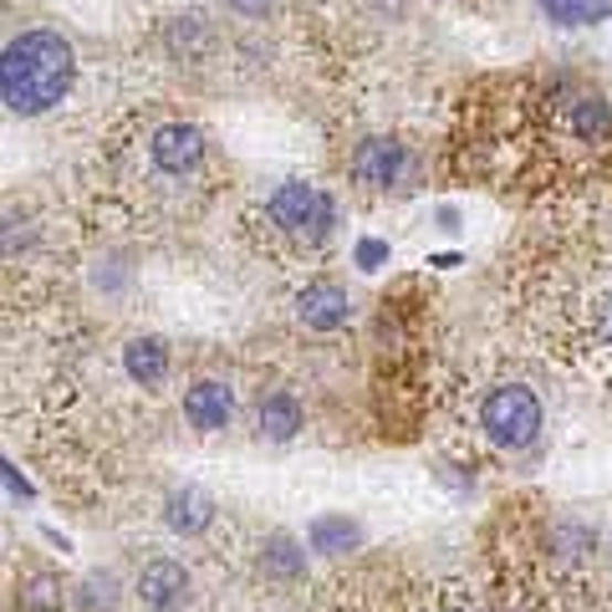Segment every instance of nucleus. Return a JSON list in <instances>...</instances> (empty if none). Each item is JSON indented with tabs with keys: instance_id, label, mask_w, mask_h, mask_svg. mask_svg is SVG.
Returning a JSON list of instances; mask_svg holds the SVG:
<instances>
[{
	"instance_id": "a211bd4d",
	"label": "nucleus",
	"mask_w": 612,
	"mask_h": 612,
	"mask_svg": "<svg viewBox=\"0 0 612 612\" xmlns=\"http://www.w3.org/2000/svg\"><path fill=\"white\" fill-rule=\"evenodd\" d=\"M235 6H240V11H266L271 0H235Z\"/></svg>"
},
{
	"instance_id": "f03ea898",
	"label": "nucleus",
	"mask_w": 612,
	"mask_h": 612,
	"mask_svg": "<svg viewBox=\"0 0 612 612\" xmlns=\"http://www.w3.org/2000/svg\"><path fill=\"white\" fill-rule=\"evenodd\" d=\"M479 424H485V434H490L500 450H526V444L541 434V403H536L531 388H495L490 399H485V409H479Z\"/></svg>"
},
{
	"instance_id": "39448f33",
	"label": "nucleus",
	"mask_w": 612,
	"mask_h": 612,
	"mask_svg": "<svg viewBox=\"0 0 612 612\" xmlns=\"http://www.w3.org/2000/svg\"><path fill=\"white\" fill-rule=\"evenodd\" d=\"M352 173H358V184H368V189L399 184L403 144H393V138H368V144H358V154H352Z\"/></svg>"
},
{
	"instance_id": "dca6fc26",
	"label": "nucleus",
	"mask_w": 612,
	"mask_h": 612,
	"mask_svg": "<svg viewBox=\"0 0 612 612\" xmlns=\"http://www.w3.org/2000/svg\"><path fill=\"white\" fill-rule=\"evenodd\" d=\"M383 261H388V245H383V240H362V245H358V266L362 271H378Z\"/></svg>"
},
{
	"instance_id": "4468645a",
	"label": "nucleus",
	"mask_w": 612,
	"mask_h": 612,
	"mask_svg": "<svg viewBox=\"0 0 612 612\" xmlns=\"http://www.w3.org/2000/svg\"><path fill=\"white\" fill-rule=\"evenodd\" d=\"M551 21H561V27H577V21H587V11H592V0H536Z\"/></svg>"
},
{
	"instance_id": "2eb2a0df",
	"label": "nucleus",
	"mask_w": 612,
	"mask_h": 612,
	"mask_svg": "<svg viewBox=\"0 0 612 612\" xmlns=\"http://www.w3.org/2000/svg\"><path fill=\"white\" fill-rule=\"evenodd\" d=\"M82 592H87V608H113V602H118V592H113V577H87V587H82Z\"/></svg>"
},
{
	"instance_id": "20e7f679",
	"label": "nucleus",
	"mask_w": 612,
	"mask_h": 612,
	"mask_svg": "<svg viewBox=\"0 0 612 612\" xmlns=\"http://www.w3.org/2000/svg\"><path fill=\"white\" fill-rule=\"evenodd\" d=\"M296 317H302L312 333H337V327H347V317H352V302H347L342 286L317 281V286H306V292L296 296Z\"/></svg>"
},
{
	"instance_id": "1a4fd4ad",
	"label": "nucleus",
	"mask_w": 612,
	"mask_h": 612,
	"mask_svg": "<svg viewBox=\"0 0 612 612\" xmlns=\"http://www.w3.org/2000/svg\"><path fill=\"white\" fill-rule=\"evenodd\" d=\"M163 520H169V531H179V536H200L204 526L214 520V500L204 490H194V485H184V490L169 495V510H163Z\"/></svg>"
},
{
	"instance_id": "0eeeda50",
	"label": "nucleus",
	"mask_w": 612,
	"mask_h": 612,
	"mask_svg": "<svg viewBox=\"0 0 612 612\" xmlns=\"http://www.w3.org/2000/svg\"><path fill=\"white\" fill-rule=\"evenodd\" d=\"M154 163L159 169H169V173H184V169H194V163L204 159V134L200 128H189V123H169V128H159L154 134Z\"/></svg>"
},
{
	"instance_id": "7ed1b4c3",
	"label": "nucleus",
	"mask_w": 612,
	"mask_h": 612,
	"mask_svg": "<svg viewBox=\"0 0 612 612\" xmlns=\"http://www.w3.org/2000/svg\"><path fill=\"white\" fill-rule=\"evenodd\" d=\"M271 220H276L281 230H292V235L321 240L327 225H333V200L317 194V189H306V184H281L276 200H271Z\"/></svg>"
},
{
	"instance_id": "f3484780",
	"label": "nucleus",
	"mask_w": 612,
	"mask_h": 612,
	"mask_svg": "<svg viewBox=\"0 0 612 612\" xmlns=\"http://www.w3.org/2000/svg\"><path fill=\"white\" fill-rule=\"evenodd\" d=\"M598 333H602V337H608V342H612V292L602 296V306H598Z\"/></svg>"
},
{
	"instance_id": "9d476101",
	"label": "nucleus",
	"mask_w": 612,
	"mask_h": 612,
	"mask_svg": "<svg viewBox=\"0 0 612 612\" xmlns=\"http://www.w3.org/2000/svg\"><path fill=\"white\" fill-rule=\"evenodd\" d=\"M123 368H128L134 383H159L169 373V347L159 337H134V342L123 347Z\"/></svg>"
},
{
	"instance_id": "6e6552de",
	"label": "nucleus",
	"mask_w": 612,
	"mask_h": 612,
	"mask_svg": "<svg viewBox=\"0 0 612 612\" xmlns=\"http://www.w3.org/2000/svg\"><path fill=\"white\" fill-rule=\"evenodd\" d=\"M230 413H235V399H230V388L225 383H194L184 393V419L194 429H204V434H214V429H225L230 424Z\"/></svg>"
},
{
	"instance_id": "9b49d317",
	"label": "nucleus",
	"mask_w": 612,
	"mask_h": 612,
	"mask_svg": "<svg viewBox=\"0 0 612 612\" xmlns=\"http://www.w3.org/2000/svg\"><path fill=\"white\" fill-rule=\"evenodd\" d=\"M255 424H261V434L276 444L296 440V429H302V403L286 399V393H271V399L261 403V413H255Z\"/></svg>"
},
{
	"instance_id": "f257e3e1",
	"label": "nucleus",
	"mask_w": 612,
	"mask_h": 612,
	"mask_svg": "<svg viewBox=\"0 0 612 612\" xmlns=\"http://www.w3.org/2000/svg\"><path fill=\"white\" fill-rule=\"evenodd\" d=\"M72 87V46L56 31H27L6 46L0 62V97L11 113L36 118L52 103H62Z\"/></svg>"
},
{
	"instance_id": "f8f14e48",
	"label": "nucleus",
	"mask_w": 612,
	"mask_h": 612,
	"mask_svg": "<svg viewBox=\"0 0 612 612\" xmlns=\"http://www.w3.org/2000/svg\"><path fill=\"white\" fill-rule=\"evenodd\" d=\"M306 541H312V551H327V557H337V551H347V546L362 541V526L347 516H317L312 520V531H306Z\"/></svg>"
},
{
	"instance_id": "423d86ee",
	"label": "nucleus",
	"mask_w": 612,
	"mask_h": 612,
	"mask_svg": "<svg viewBox=\"0 0 612 612\" xmlns=\"http://www.w3.org/2000/svg\"><path fill=\"white\" fill-rule=\"evenodd\" d=\"M138 598H144V608H154V612L184 608V598H189L184 567H179V561H148L144 577H138Z\"/></svg>"
},
{
	"instance_id": "ddd939ff",
	"label": "nucleus",
	"mask_w": 612,
	"mask_h": 612,
	"mask_svg": "<svg viewBox=\"0 0 612 612\" xmlns=\"http://www.w3.org/2000/svg\"><path fill=\"white\" fill-rule=\"evenodd\" d=\"M261 567H266L271 577H302L306 551L292 541V536H271V541H266V557H261Z\"/></svg>"
}]
</instances>
